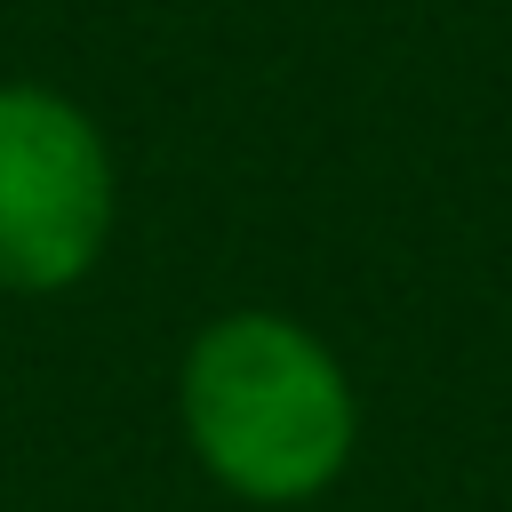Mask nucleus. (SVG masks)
Instances as JSON below:
<instances>
[{
	"mask_svg": "<svg viewBox=\"0 0 512 512\" xmlns=\"http://www.w3.org/2000/svg\"><path fill=\"white\" fill-rule=\"evenodd\" d=\"M112 240L104 128L40 80H0V288L56 296L96 272Z\"/></svg>",
	"mask_w": 512,
	"mask_h": 512,
	"instance_id": "nucleus-2",
	"label": "nucleus"
},
{
	"mask_svg": "<svg viewBox=\"0 0 512 512\" xmlns=\"http://www.w3.org/2000/svg\"><path fill=\"white\" fill-rule=\"evenodd\" d=\"M176 416L200 472L240 504H312L344 480L360 400L344 360L288 312H224L184 344Z\"/></svg>",
	"mask_w": 512,
	"mask_h": 512,
	"instance_id": "nucleus-1",
	"label": "nucleus"
}]
</instances>
